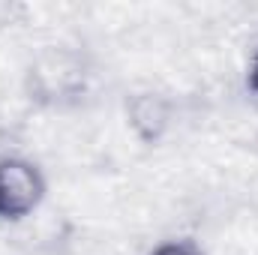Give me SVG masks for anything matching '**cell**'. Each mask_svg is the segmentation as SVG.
<instances>
[{
    "label": "cell",
    "mask_w": 258,
    "mask_h": 255,
    "mask_svg": "<svg viewBox=\"0 0 258 255\" xmlns=\"http://www.w3.org/2000/svg\"><path fill=\"white\" fill-rule=\"evenodd\" d=\"M48 195V180L39 162L9 153L0 156V222H24Z\"/></svg>",
    "instance_id": "cell-1"
},
{
    "label": "cell",
    "mask_w": 258,
    "mask_h": 255,
    "mask_svg": "<svg viewBox=\"0 0 258 255\" xmlns=\"http://www.w3.org/2000/svg\"><path fill=\"white\" fill-rule=\"evenodd\" d=\"M147 255H207V252H204L195 240H189V237H174V240L156 243Z\"/></svg>",
    "instance_id": "cell-3"
},
{
    "label": "cell",
    "mask_w": 258,
    "mask_h": 255,
    "mask_svg": "<svg viewBox=\"0 0 258 255\" xmlns=\"http://www.w3.org/2000/svg\"><path fill=\"white\" fill-rule=\"evenodd\" d=\"M174 120V105L159 90H138L126 99V123L144 147H156Z\"/></svg>",
    "instance_id": "cell-2"
},
{
    "label": "cell",
    "mask_w": 258,
    "mask_h": 255,
    "mask_svg": "<svg viewBox=\"0 0 258 255\" xmlns=\"http://www.w3.org/2000/svg\"><path fill=\"white\" fill-rule=\"evenodd\" d=\"M243 84H246V90L258 96V48L252 51V57H249V63H246V75H243Z\"/></svg>",
    "instance_id": "cell-4"
}]
</instances>
